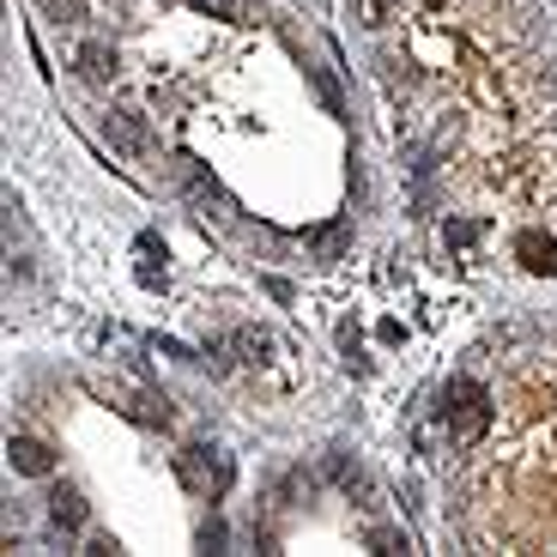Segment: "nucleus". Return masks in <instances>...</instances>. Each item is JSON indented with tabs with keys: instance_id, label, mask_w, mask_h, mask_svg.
I'll use <instances>...</instances> for the list:
<instances>
[{
	"instance_id": "obj_2",
	"label": "nucleus",
	"mask_w": 557,
	"mask_h": 557,
	"mask_svg": "<svg viewBox=\"0 0 557 557\" xmlns=\"http://www.w3.org/2000/svg\"><path fill=\"white\" fill-rule=\"evenodd\" d=\"M443 424H448V436L455 443H479L485 436V424H491V400H485V388L479 382H448L443 388Z\"/></svg>"
},
{
	"instance_id": "obj_1",
	"label": "nucleus",
	"mask_w": 557,
	"mask_h": 557,
	"mask_svg": "<svg viewBox=\"0 0 557 557\" xmlns=\"http://www.w3.org/2000/svg\"><path fill=\"white\" fill-rule=\"evenodd\" d=\"M176 479H182V491H188V497L219 503L224 491H231V479H237V467H231V455H224V448L188 443V448L176 455Z\"/></svg>"
},
{
	"instance_id": "obj_9",
	"label": "nucleus",
	"mask_w": 557,
	"mask_h": 557,
	"mask_svg": "<svg viewBox=\"0 0 557 557\" xmlns=\"http://www.w3.org/2000/svg\"><path fill=\"white\" fill-rule=\"evenodd\" d=\"M327 479H334L339 491H358V497H370V479H363V467L346 455V448H334V455H327Z\"/></svg>"
},
{
	"instance_id": "obj_7",
	"label": "nucleus",
	"mask_w": 557,
	"mask_h": 557,
	"mask_svg": "<svg viewBox=\"0 0 557 557\" xmlns=\"http://www.w3.org/2000/svg\"><path fill=\"white\" fill-rule=\"evenodd\" d=\"M49 521H55L61 533H73V528L91 521V509H85V497L73 485H55V491H49Z\"/></svg>"
},
{
	"instance_id": "obj_17",
	"label": "nucleus",
	"mask_w": 557,
	"mask_h": 557,
	"mask_svg": "<svg viewBox=\"0 0 557 557\" xmlns=\"http://www.w3.org/2000/svg\"><path fill=\"white\" fill-rule=\"evenodd\" d=\"M552 79H557V73H552Z\"/></svg>"
},
{
	"instance_id": "obj_3",
	"label": "nucleus",
	"mask_w": 557,
	"mask_h": 557,
	"mask_svg": "<svg viewBox=\"0 0 557 557\" xmlns=\"http://www.w3.org/2000/svg\"><path fill=\"white\" fill-rule=\"evenodd\" d=\"M103 139H110L115 152H127V158L152 152V127H146V115H139V110H110V115H103Z\"/></svg>"
},
{
	"instance_id": "obj_16",
	"label": "nucleus",
	"mask_w": 557,
	"mask_h": 557,
	"mask_svg": "<svg viewBox=\"0 0 557 557\" xmlns=\"http://www.w3.org/2000/svg\"><path fill=\"white\" fill-rule=\"evenodd\" d=\"M424 7H443V0H424Z\"/></svg>"
},
{
	"instance_id": "obj_12",
	"label": "nucleus",
	"mask_w": 557,
	"mask_h": 557,
	"mask_svg": "<svg viewBox=\"0 0 557 557\" xmlns=\"http://www.w3.org/2000/svg\"><path fill=\"white\" fill-rule=\"evenodd\" d=\"M346 224H327V231H315V237H309V249H315V261H339V249H346Z\"/></svg>"
},
{
	"instance_id": "obj_13",
	"label": "nucleus",
	"mask_w": 557,
	"mask_h": 557,
	"mask_svg": "<svg viewBox=\"0 0 557 557\" xmlns=\"http://www.w3.org/2000/svg\"><path fill=\"white\" fill-rule=\"evenodd\" d=\"M42 18H55V25H79L85 0H42Z\"/></svg>"
},
{
	"instance_id": "obj_5",
	"label": "nucleus",
	"mask_w": 557,
	"mask_h": 557,
	"mask_svg": "<svg viewBox=\"0 0 557 557\" xmlns=\"http://www.w3.org/2000/svg\"><path fill=\"white\" fill-rule=\"evenodd\" d=\"M7 460H13V473H25V479L55 473V448L37 443V436H7Z\"/></svg>"
},
{
	"instance_id": "obj_11",
	"label": "nucleus",
	"mask_w": 557,
	"mask_h": 557,
	"mask_svg": "<svg viewBox=\"0 0 557 557\" xmlns=\"http://www.w3.org/2000/svg\"><path fill=\"white\" fill-rule=\"evenodd\" d=\"M231 346H237L249 363H267V358H273V334H267V327H237V339H231Z\"/></svg>"
},
{
	"instance_id": "obj_4",
	"label": "nucleus",
	"mask_w": 557,
	"mask_h": 557,
	"mask_svg": "<svg viewBox=\"0 0 557 557\" xmlns=\"http://www.w3.org/2000/svg\"><path fill=\"white\" fill-rule=\"evenodd\" d=\"M182 188H188V200L200 207V219H231V212H237V200L224 195L200 164H182Z\"/></svg>"
},
{
	"instance_id": "obj_8",
	"label": "nucleus",
	"mask_w": 557,
	"mask_h": 557,
	"mask_svg": "<svg viewBox=\"0 0 557 557\" xmlns=\"http://www.w3.org/2000/svg\"><path fill=\"white\" fill-rule=\"evenodd\" d=\"M115 67H122V61H115L110 42H79V73H85L91 85H110Z\"/></svg>"
},
{
	"instance_id": "obj_10",
	"label": "nucleus",
	"mask_w": 557,
	"mask_h": 557,
	"mask_svg": "<svg viewBox=\"0 0 557 557\" xmlns=\"http://www.w3.org/2000/svg\"><path fill=\"white\" fill-rule=\"evenodd\" d=\"M200 13H212V18H231V25H255L261 18V7L255 0H195Z\"/></svg>"
},
{
	"instance_id": "obj_14",
	"label": "nucleus",
	"mask_w": 557,
	"mask_h": 557,
	"mask_svg": "<svg viewBox=\"0 0 557 557\" xmlns=\"http://www.w3.org/2000/svg\"><path fill=\"white\" fill-rule=\"evenodd\" d=\"M370 545H376V552H412V540H406L400 528H376V533H370Z\"/></svg>"
},
{
	"instance_id": "obj_6",
	"label": "nucleus",
	"mask_w": 557,
	"mask_h": 557,
	"mask_svg": "<svg viewBox=\"0 0 557 557\" xmlns=\"http://www.w3.org/2000/svg\"><path fill=\"white\" fill-rule=\"evenodd\" d=\"M516 261L528 267V273H540V278H557V237H545V231H521Z\"/></svg>"
},
{
	"instance_id": "obj_15",
	"label": "nucleus",
	"mask_w": 557,
	"mask_h": 557,
	"mask_svg": "<svg viewBox=\"0 0 557 557\" xmlns=\"http://www.w3.org/2000/svg\"><path fill=\"white\" fill-rule=\"evenodd\" d=\"M200 545H212V552H219V545H224V521H200Z\"/></svg>"
}]
</instances>
